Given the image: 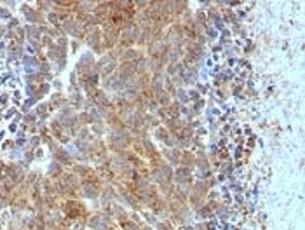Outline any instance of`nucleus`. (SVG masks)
Segmentation results:
<instances>
[{
    "mask_svg": "<svg viewBox=\"0 0 305 230\" xmlns=\"http://www.w3.org/2000/svg\"><path fill=\"white\" fill-rule=\"evenodd\" d=\"M59 211H61L66 218H70L72 222H77V220L84 218V216H89L91 209H89V206L86 204L82 199H66L61 202Z\"/></svg>",
    "mask_w": 305,
    "mask_h": 230,
    "instance_id": "obj_1",
    "label": "nucleus"
},
{
    "mask_svg": "<svg viewBox=\"0 0 305 230\" xmlns=\"http://www.w3.org/2000/svg\"><path fill=\"white\" fill-rule=\"evenodd\" d=\"M47 147H49V150H51L52 160H56L58 164H61L65 169H70V167L75 164V160H74V157H72V152H70L68 147L59 145L56 140H52Z\"/></svg>",
    "mask_w": 305,
    "mask_h": 230,
    "instance_id": "obj_2",
    "label": "nucleus"
},
{
    "mask_svg": "<svg viewBox=\"0 0 305 230\" xmlns=\"http://www.w3.org/2000/svg\"><path fill=\"white\" fill-rule=\"evenodd\" d=\"M114 225H117V223H115L114 216L108 215V213L101 211V209H94V211L89 213V218H87L89 230H107Z\"/></svg>",
    "mask_w": 305,
    "mask_h": 230,
    "instance_id": "obj_3",
    "label": "nucleus"
},
{
    "mask_svg": "<svg viewBox=\"0 0 305 230\" xmlns=\"http://www.w3.org/2000/svg\"><path fill=\"white\" fill-rule=\"evenodd\" d=\"M84 45L87 47V51H91L92 54L96 56V58H99V56H103L105 52H107V49H105V45H103L101 26H94V28L89 32L87 37H86V40H84Z\"/></svg>",
    "mask_w": 305,
    "mask_h": 230,
    "instance_id": "obj_4",
    "label": "nucleus"
},
{
    "mask_svg": "<svg viewBox=\"0 0 305 230\" xmlns=\"http://www.w3.org/2000/svg\"><path fill=\"white\" fill-rule=\"evenodd\" d=\"M89 152H91V162L94 166L96 164L107 162L108 157H110V150H108L103 138H92L91 143H89Z\"/></svg>",
    "mask_w": 305,
    "mask_h": 230,
    "instance_id": "obj_5",
    "label": "nucleus"
},
{
    "mask_svg": "<svg viewBox=\"0 0 305 230\" xmlns=\"http://www.w3.org/2000/svg\"><path fill=\"white\" fill-rule=\"evenodd\" d=\"M19 12H21L23 21H26L25 25H35V26H45L47 21H45V16L42 12L37 11V7L33 4H28V2H23L21 7H19Z\"/></svg>",
    "mask_w": 305,
    "mask_h": 230,
    "instance_id": "obj_6",
    "label": "nucleus"
},
{
    "mask_svg": "<svg viewBox=\"0 0 305 230\" xmlns=\"http://www.w3.org/2000/svg\"><path fill=\"white\" fill-rule=\"evenodd\" d=\"M26 173H28V169H25V167H23L19 162H16V160H9V162H5L4 176L11 180L16 187L21 185V183H25Z\"/></svg>",
    "mask_w": 305,
    "mask_h": 230,
    "instance_id": "obj_7",
    "label": "nucleus"
},
{
    "mask_svg": "<svg viewBox=\"0 0 305 230\" xmlns=\"http://www.w3.org/2000/svg\"><path fill=\"white\" fill-rule=\"evenodd\" d=\"M164 40L169 44V47H178V45H183L185 42V30L180 23H173L166 28L164 34Z\"/></svg>",
    "mask_w": 305,
    "mask_h": 230,
    "instance_id": "obj_8",
    "label": "nucleus"
},
{
    "mask_svg": "<svg viewBox=\"0 0 305 230\" xmlns=\"http://www.w3.org/2000/svg\"><path fill=\"white\" fill-rule=\"evenodd\" d=\"M101 35H103V45H105V49H107V52H108L119 44L121 30L115 28L114 25H110V23H103V25H101Z\"/></svg>",
    "mask_w": 305,
    "mask_h": 230,
    "instance_id": "obj_9",
    "label": "nucleus"
},
{
    "mask_svg": "<svg viewBox=\"0 0 305 230\" xmlns=\"http://www.w3.org/2000/svg\"><path fill=\"white\" fill-rule=\"evenodd\" d=\"M115 75H117V78L124 85L132 84V82L136 80V68H134V63H119Z\"/></svg>",
    "mask_w": 305,
    "mask_h": 230,
    "instance_id": "obj_10",
    "label": "nucleus"
},
{
    "mask_svg": "<svg viewBox=\"0 0 305 230\" xmlns=\"http://www.w3.org/2000/svg\"><path fill=\"white\" fill-rule=\"evenodd\" d=\"M150 138L155 141V143H161L162 147H166V149H171V147H176V141H174V138L171 136V133H169L168 129H166L164 126H159L155 127L154 131H152Z\"/></svg>",
    "mask_w": 305,
    "mask_h": 230,
    "instance_id": "obj_11",
    "label": "nucleus"
},
{
    "mask_svg": "<svg viewBox=\"0 0 305 230\" xmlns=\"http://www.w3.org/2000/svg\"><path fill=\"white\" fill-rule=\"evenodd\" d=\"M59 28H61L63 35H66V37H70V38H77L79 34H81V30H82V25L74 18V16H72V18L65 19V21L59 25Z\"/></svg>",
    "mask_w": 305,
    "mask_h": 230,
    "instance_id": "obj_12",
    "label": "nucleus"
},
{
    "mask_svg": "<svg viewBox=\"0 0 305 230\" xmlns=\"http://www.w3.org/2000/svg\"><path fill=\"white\" fill-rule=\"evenodd\" d=\"M166 5H168L169 12L174 18V21H178L181 18V14L187 9H190V2H185V0H166Z\"/></svg>",
    "mask_w": 305,
    "mask_h": 230,
    "instance_id": "obj_13",
    "label": "nucleus"
},
{
    "mask_svg": "<svg viewBox=\"0 0 305 230\" xmlns=\"http://www.w3.org/2000/svg\"><path fill=\"white\" fill-rule=\"evenodd\" d=\"M5 52H7L9 61H21V58L26 54V47L21 44H18V42L11 40V42H7V45H5Z\"/></svg>",
    "mask_w": 305,
    "mask_h": 230,
    "instance_id": "obj_14",
    "label": "nucleus"
},
{
    "mask_svg": "<svg viewBox=\"0 0 305 230\" xmlns=\"http://www.w3.org/2000/svg\"><path fill=\"white\" fill-rule=\"evenodd\" d=\"M101 190L103 187H98V185H89V183H81V199H86V200H98L99 195H101Z\"/></svg>",
    "mask_w": 305,
    "mask_h": 230,
    "instance_id": "obj_15",
    "label": "nucleus"
},
{
    "mask_svg": "<svg viewBox=\"0 0 305 230\" xmlns=\"http://www.w3.org/2000/svg\"><path fill=\"white\" fill-rule=\"evenodd\" d=\"M161 155H162V159H164L166 162L169 164V166H173V167L180 166L181 150L176 149V147H171V149H166V147H162V149H161Z\"/></svg>",
    "mask_w": 305,
    "mask_h": 230,
    "instance_id": "obj_16",
    "label": "nucleus"
},
{
    "mask_svg": "<svg viewBox=\"0 0 305 230\" xmlns=\"http://www.w3.org/2000/svg\"><path fill=\"white\" fill-rule=\"evenodd\" d=\"M143 56H145V51H141L138 47H129L122 51L121 58H119V63H136Z\"/></svg>",
    "mask_w": 305,
    "mask_h": 230,
    "instance_id": "obj_17",
    "label": "nucleus"
},
{
    "mask_svg": "<svg viewBox=\"0 0 305 230\" xmlns=\"http://www.w3.org/2000/svg\"><path fill=\"white\" fill-rule=\"evenodd\" d=\"M49 107H51L52 112H58L63 105L68 103V94L65 91H54V93L49 94V100H47Z\"/></svg>",
    "mask_w": 305,
    "mask_h": 230,
    "instance_id": "obj_18",
    "label": "nucleus"
},
{
    "mask_svg": "<svg viewBox=\"0 0 305 230\" xmlns=\"http://www.w3.org/2000/svg\"><path fill=\"white\" fill-rule=\"evenodd\" d=\"M108 12H110V5H108V0H98L94 5V9H92V14L98 18V21L103 25V23H107L108 19Z\"/></svg>",
    "mask_w": 305,
    "mask_h": 230,
    "instance_id": "obj_19",
    "label": "nucleus"
},
{
    "mask_svg": "<svg viewBox=\"0 0 305 230\" xmlns=\"http://www.w3.org/2000/svg\"><path fill=\"white\" fill-rule=\"evenodd\" d=\"M61 187H70V189H81V180L77 175H74L70 169H66L61 175V178L58 180Z\"/></svg>",
    "mask_w": 305,
    "mask_h": 230,
    "instance_id": "obj_20",
    "label": "nucleus"
},
{
    "mask_svg": "<svg viewBox=\"0 0 305 230\" xmlns=\"http://www.w3.org/2000/svg\"><path fill=\"white\" fill-rule=\"evenodd\" d=\"M221 12V19H223L225 26H232L235 23H239V16H237V9L235 7H228L227 4L220 9Z\"/></svg>",
    "mask_w": 305,
    "mask_h": 230,
    "instance_id": "obj_21",
    "label": "nucleus"
},
{
    "mask_svg": "<svg viewBox=\"0 0 305 230\" xmlns=\"http://www.w3.org/2000/svg\"><path fill=\"white\" fill-rule=\"evenodd\" d=\"M21 67H23V70H25V74L39 72V58L35 54H28V52H26L21 58Z\"/></svg>",
    "mask_w": 305,
    "mask_h": 230,
    "instance_id": "obj_22",
    "label": "nucleus"
},
{
    "mask_svg": "<svg viewBox=\"0 0 305 230\" xmlns=\"http://www.w3.org/2000/svg\"><path fill=\"white\" fill-rule=\"evenodd\" d=\"M25 34H26V42H28V45L37 44V42H41V37H42V26L25 25Z\"/></svg>",
    "mask_w": 305,
    "mask_h": 230,
    "instance_id": "obj_23",
    "label": "nucleus"
},
{
    "mask_svg": "<svg viewBox=\"0 0 305 230\" xmlns=\"http://www.w3.org/2000/svg\"><path fill=\"white\" fill-rule=\"evenodd\" d=\"M84 101H86V96L82 91H70L68 93V105L74 107L77 112L84 110Z\"/></svg>",
    "mask_w": 305,
    "mask_h": 230,
    "instance_id": "obj_24",
    "label": "nucleus"
},
{
    "mask_svg": "<svg viewBox=\"0 0 305 230\" xmlns=\"http://www.w3.org/2000/svg\"><path fill=\"white\" fill-rule=\"evenodd\" d=\"M33 112H35V115H37V119L41 120V122H47V119L52 114V110H51V107H49L47 101H41V103H37L35 105V108H33Z\"/></svg>",
    "mask_w": 305,
    "mask_h": 230,
    "instance_id": "obj_25",
    "label": "nucleus"
},
{
    "mask_svg": "<svg viewBox=\"0 0 305 230\" xmlns=\"http://www.w3.org/2000/svg\"><path fill=\"white\" fill-rule=\"evenodd\" d=\"M65 171L66 169L61 166V164H58L56 160H51V162L47 164V169H45V176H47V178H52V180H59Z\"/></svg>",
    "mask_w": 305,
    "mask_h": 230,
    "instance_id": "obj_26",
    "label": "nucleus"
},
{
    "mask_svg": "<svg viewBox=\"0 0 305 230\" xmlns=\"http://www.w3.org/2000/svg\"><path fill=\"white\" fill-rule=\"evenodd\" d=\"M192 216H194L195 222H206V220L215 218V211L208 204H204V206H201L199 209H195Z\"/></svg>",
    "mask_w": 305,
    "mask_h": 230,
    "instance_id": "obj_27",
    "label": "nucleus"
},
{
    "mask_svg": "<svg viewBox=\"0 0 305 230\" xmlns=\"http://www.w3.org/2000/svg\"><path fill=\"white\" fill-rule=\"evenodd\" d=\"M180 166L194 169V166H195V152H194V150H190V149H188V150H181Z\"/></svg>",
    "mask_w": 305,
    "mask_h": 230,
    "instance_id": "obj_28",
    "label": "nucleus"
},
{
    "mask_svg": "<svg viewBox=\"0 0 305 230\" xmlns=\"http://www.w3.org/2000/svg\"><path fill=\"white\" fill-rule=\"evenodd\" d=\"M228 30H230V34H232V37H235V38H244L246 40V35H248V28H246V25H244V21H239V23H235V25H232V26H228Z\"/></svg>",
    "mask_w": 305,
    "mask_h": 230,
    "instance_id": "obj_29",
    "label": "nucleus"
},
{
    "mask_svg": "<svg viewBox=\"0 0 305 230\" xmlns=\"http://www.w3.org/2000/svg\"><path fill=\"white\" fill-rule=\"evenodd\" d=\"M89 129H91V133L94 134L96 138H103L105 134H107V124H105V120H98V122H92L91 126H89Z\"/></svg>",
    "mask_w": 305,
    "mask_h": 230,
    "instance_id": "obj_30",
    "label": "nucleus"
},
{
    "mask_svg": "<svg viewBox=\"0 0 305 230\" xmlns=\"http://www.w3.org/2000/svg\"><path fill=\"white\" fill-rule=\"evenodd\" d=\"M181 110H183V107H181V105L178 103L176 100H173L171 103H169V107L166 108V114H168V117H173V119H180V117H181Z\"/></svg>",
    "mask_w": 305,
    "mask_h": 230,
    "instance_id": "obj_31",
    "label": "nucleus"
},
{
    "mask_svg": "<svg viewBox=\"0 0 305 230\" xmlns=\"http://www.w3.org/2000/svg\"><path fill=\"white\" fill-rule=\"evenodd\" d=\"M35 7H37V11L39 12H42V14H49V12L52 11V9H54V2H52V0H37V2H35Z\"/></svg>",
    "mask_w": 305,
    "mask_h": 230,
    "instance_id": "obj_32",
    "label": "nucleus"
},
{
    "mask_svg": "<svg viewBox=\"0 0 305 230\" xmlns=\"http://www.w3.org/2000/svg\"><path fill=\"white\" fill-rule=\"evenodd\" d=\"M23 126H35V124L39 122L37 115H35V112H28V114H23V119H21Z\"/></svg>",
    "mask_w": 305,
    "mask_h": 230,
    "instance_id": "obj_33",
    "label": "nucleus"
},
{
    "mask_svg": "<svg viewBox=\"0 0 305 230\" xmlns=\"http://www.w3.org/2000/svg\"><path fill=\"white\" fill-rule=\"evenodd\" d=\"M42 147V138L39 136V134H32V136H28V145H26V149H41Z\"/></svg>",
    "mask_w": 305,
    "mask_h": 230,
    "instance_id": "obj_34",
    "label": "nucleus"
},
{
    "mask_svg": "<svg viewBox=\"0 0 305 230\" xmlns=\"http://www.w3.org/2000/svg\"><path fill=\"white\" fill-rule=\"evenodd\" d=\"M45 21H47V25H51V26L61 25V18H59V14L58 12H54V11H51L49 14H45Z\"/></svg>",
    "mask_w": 305,
    "mask_h": 230,
    "instance_id": "obj_35",
    "label": "nucleus"
},
{
    "mask_svg": "<svg viewBox=\"0 0 305 230\" xmlns=\"http://www.w3.org/2000/svg\"><path fill=\"white\" fill-rule=\"evenodd\" d=\"M54 44L59 49H63V51H70V37H66V35H61L59 38H56Z\"/></svg>",
    "mask_w": 305,
    "mask_h": 230,
    "instance_id": "obj_36",
    "label": "nucleus"
},
{
    "mask_svg": "<svg viewBox=\"0 0 305 230\" xmlns=\"http://www.w3.org/2000/svg\"><path fill=\"white\" fill-rule=\"evenodd\" d=\"M155 230H176V227L169 220H159L157 225H155Z\"/></svg>",
    "mask_w": 305,
    "mask_h": 230,
    "instance_id": "obj_37",
    "label": "nucleus"
},
{
    "mask_svg": "<svg viewBox=\"0 0 305 230\" xmlns=\"http://www.w3.org/2000/svg\"><path fill=\"white\" fill-rule=\"evenodd\" d=\"M243 52L246 56L255 54V52H257V44H255L253 40H250V38H246V44H244V47H243Z\"/></svg>",
    "mask_w": 305,
    "mask_h": 230,
    "instance_id": "obj_38",
    "label": "nucleus"
},
{
    "mask_svg": "<svg viewBox=\"0 0 305 230\" xmlns=\"http://www.w3.org/2000/svg\"><path fill=\"white\" fill-rule=\"evenodd\" d=\"M194 230H217V227L210 223V220H206V222H195Z\"/></svg>",
    "mask_w": 305,
    "mask_h": 230,
    "instance_id": "obj_39",
    "label": "nucleus"
},
{
    "mask_svg": "<svg viewBox=\"0 0 305 230\" xmlns=\"http://www.w3.org/2000/svg\"><path fill=\"white\" fill-rule=\"evenodd\" d=\"M14 18L9 7H4V4H0V21H11Z\"/></svg>",
    "mask_w": 305,
    "mask_h": 230,
    "instance_id": "obj_40",
    "label": "nucleus"
},
{
    "mask_svg": "<svg viewBox=\"0 0 305 230\" xmlns=\"http://www.w3.org/2000/svg\"><path fill=\"white\" fill-rule=\"evenodd\" d=\"M187 93H188V101H190V103H195V101L202 98L201 93H199L195 87H190V89H187Z\"/></svg>",
    "mask_w": 305,
    "mask_h": 230,
    "instance_id": "obj_41",
    "label": "nucleus"
},
{
    "mask_svg": "<svg viewBox=\"0 0 305 230\" xmlns=\"http://www.w3.org/2000/svg\"><path fill=\"white\" fill-rule=\"evenodd\" d=\"M81 47H84V42L77 40V38H70V52H79Z\"/></svg>",
    "mask_w": 305,
    "mask_h": 230,
    "instance_id": "obj_42",
    "label": "nucleus"
},
{
    "mask_svg": "<svg viewBox=\"0 0 305 230\" xmlns=\"http://www.w3.org/2000/svg\"><path fill=\"white\" fill-rule=\"evenodd\" d=\"M255 143H257V136H255V134H251V138H248V141H246L248 150L255 149Z\"/></svg>",
    "mask_w": 305,
    "mask_h": 230,
    "instance_id": "obj_43",
    "label": "nucleus"
},
{
    "mask_svg": "<svg viewBox=\"0 0 305 230\" xmlns=\"http://www.w3.org/2000/svg\"><path fill=\"white\" fill-rule=\"evenodd\" d=\"M136 230H154V227H150V225H147V223H140V225L136 227Z\"/></svg>",
    "mask_w": 305,
    "mask_h": 230,
    "instance_id": "obj_44",
    "label": "nucleus"
},
{
    "mask_svg": "<svg viewBox=\"0 0 305 230\" xmlns=\"http://www.w3.org/2000/svg\"><path fill=\"white\" fill-rule=\"evenodd\" d=\"M0 120H2V112H0Z\"/></svg>",
    "mask_w": 305,
    "mask_h": 230,
    "instance_id": "obj_45",
    "label": "nucleus"
}]
</instances>
